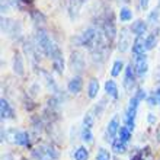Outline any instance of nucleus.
I'll list each match as a JSON object with an SVG mask.
<instances>
[{
  "instance_id": "29",
  "label": "nucleus",
  "mask_w": 160,
  "mask_h": 160,
  "mask_svg": "<svg viewBox=\"0 0 160 160\" xmlns=\"http://www.w3.org/2000/svg\"><path fill=\"white\" fill-rule=\"evenodd\" d=\"M135 98H137V99H138L140 102L141 101H144V99H147V93H146V90H144V89H141V88H138L137 89V92H135V95H134Z\"/></svg>"
},
{
  "instance_id": "7",
  "label": "nucleus",
  "mask_w": 160,
  "mask_h": 160,
  "mask_svg": "<svg viewBox=\"0 0 160 160\" xmlns=\"http://www.w3.org/2000/svg\"><path fill=\"white\" fill-rule=\"evenodd\" d=\"M0 115H2V119H13L15 118V111H13L10 103H9L4 98H2V101H0Z\"/></svg>"
},
{
  "instance_id": "15",
  "label": "nucleus",
  "mask_w": 160,
  "mask_h": 160,
  "mask_svg": "<svg viewBox=\"0 0 160 160\" xmlns=\"http://www.w3.org/2000/svg\"><path fill=\"white\" fill-rule=\"evenodd\" d=\"M99 80L98 79H90V82H89L88 84V96L90 98V99H95V98L98 96V93H99Z\"/></svg>"
},
{
  "instance_id": "28",
  "label": "nucleus",
  "mask_w": 160,
  "mask_h": 160,
  "mask_svg": "<svg viewBox=\"0 0 160 160\" xmlns=\"http://www.w3.org/2000/svg\"><path fill=\"white\" fill-rule=\"evenodd\" d=\"M31 16H32V19H34L37 23H41V22L45 21L44 15H42V13H39L38 10H32V12H31Z\"/></svg>"
},
{
  "instance_id": "24",
  "label": "nucleus",
  "mask_w": 160,
  "mask_h": 160,
  "mask_svg": "<svg viewBox=\"0 0 160 160\" xmlns=\"http://www.w3.org/2000/svg\"><path fill=\"white\" fill-rule=\"evenodd\" d=\"M44 77H45V80H47V86H48V89H50L52 93H57L58 92V88H57V84H55V82H54V79L48 74V73H45L44 72Z\"/></svg>"
},
{
  "instance_id": "10",
  "label": "nucleus",
  "mask_w": 160,
  "mask_h": 160,
  "mask_svg": "<svg viewBox=\"0 0 160 160\" xmlns=\"http://www.w3.org/2000/svg\"><path fill=\"white\" fill-rule=\"evenodd\" d=\"M131 51L134 55H138V54H144L146 51V42H144L143 37H135L132 45H131Z\"/></svg>"
},
{
  "instance_id": "1",
  "label": "nucleus",
  "mask_w": 160,
  "mask_h": 160,
  "mask_svg": "<svg viewBox=\"0 0 160 160\" xmlns=\"http://www.w3.org/2000/svg\"><path fill=\"white\" fill-rule=\"evenodd\" d=\"M35 41H37L35 44H37V47H38L39 50H41L47 57H51V54H52V51H54V48H55V44L51 41V38L48 37V34H47L45 31L44 29L37 31Z\"/></svg>"
},
{
  "instance_id": "23",
  "label": "nucleus",
  "mask_w": 160,
  "mask_h": 160,
  "mask_svg": "<svg viewBox=\"0 0 160 160\" xmlns=\"http://www.w3.org/2000/svg\"><path fill=\"white\" fill-rule=\"evenodd\" d=\"M131 19H132V12L128 8H121V10H119V21L130 22Z\"/></svg>"
},
{
  "instance_id": "26",
  "label": "nucleus",
  "mask_w": 160,
  "mask_h": 160,
  "mask_svg": "<svg viewBox=\"0 0 160 160\" xmlns=\"http://www.w3.org/2000/svg\"><path fill=\"white\" fill-rule=\"evenodd\" d=\"M96 160H111V153L106 150V148L101 147L98 150V154H96Z\"/></svg>"
},
{
  "instance_id": "22",
  "label": "nucleus",
  "mask_w": 160,
  "mask_h": 160,
  "mask_svg": "<svg viewBox=\"0 0 160 160\" xmlns=\"http://www.w3.org/2000/svg\"><path fill=\"white\" fill-rule=\"evenodd\" d=\"M89 159V150L86 147H79L74 152V160H88Z\"/></svg>"
},
{
  "instance_id": "9",
  "label": "nucleus",
  "mask_w": 160,
  "mask_h": 160,
  "mask_svg": "<svg viewBox=\"0 0 160 160\" xmlns=\"http://www.w3.org/2000/svg\"><path fill=\"white\" fill-rule=\"evenodd\" d=\"M130 35L128 34V31L124 29L121 32V35H119V42H118V50L121 51V52H125L128 48H130L131 45V41H130Z\"/></svg>"
},
{
  "instance_id": "17",
  "label": "nucleus",
  "mask_w": 160,
  "mask_h": 160,
  "mask_svg": "<svg viewBox=\"0 0 160 160\" xmlns=\"http://www.w3.org/2000/svg\"><path fill=\"white\" fill-rule=\"evenodd\" d=\"M122 70H125L124 61H122V60H115L114 64H112V68H111V76H112V77L119 76Z\"/></svg>"
},
{
  "instance_id": "18",
  "label": "nucleus",
  "mask_w": 160,
  "mask_h": 160,
  "mask_svg": "<svg viewBox=\"0 0 160 160\" xmlns=\"http://www.w3.org/2000/svg\"><path fill=\"white\" fill-rule=\"evenodd\" d=\"M118 138L121 140L122 143H128L131 140V130L128 128L127 125H122L119 127V131H118Z\"/></svg>"
},
{
  "instance_id": "14",
  "label": "nucleus",
  "mask_w": 160,
  "mask_h": 160,
  "mask_svg": "<svg viewBox=\"0 0 160 160\" xmlns=\"http://www.w3.org/2000/svg\"><path fill=\"white\" fill-rule=\"evenodd\" d=\"M131 32H132L135 37H144V34L147 32V23L144 21L134 22L132 26H131Z\"/></svg>"
},
{
  "instance_id": "19",
  "label": "nucleus",
  "mask_w": 160,
  "mask_h": 160,
  "mask_svg": "<svg viewBox=\"0 0 160 160\" xmlns=\"http://www.w3.org/2000/svg\"><path fill=\"white\" fill-rule=\"evenodd\" d=\"M144 42H146V51H152L154 47L157 45V34H150L144 38Z\"/></svg>"
},
{
  "instance_id": "3",
  "label": "nucleus",
  "mask_w": 160,
  "mask_h": 160,
  "mask_svg": "<svg viewBox=\"0 0 160 160\" xmlns=\"http://www.w3.org/2000/svg\"><path fill=\"white\" fill-rule=\"evenodd\" d=\"M134 67H135V73H137V77H138V79H143V77L147 74V70H148L147 55H146V54H138V55H135Z\"/></svg>"
},
{
  "instance_id": "8",
  "label": "nucleus",
  "mask_w": 160,
  "mask_h": 160,
  "mask_svg": "<svg viewBox=\"0 0 160 160\" xmlns=\"http://www.w3.org/2000/svg\"><path fill=\"white\" fill-rule=\"evenodd\" d=\"M82 88H83V79H82V76H74L67 84L68 92L72 93V95H77V93H80Z\"/></svg>"
},
{
  "instance_id": "20",
  "label": "nucleus",
  "mask_w": 160,
  "mask_h": 160,
  "mask_svg": "<svg viewBox=\"0 0 160 160\" xmlns=\"http://www.w3.org/2000/svg\"><path fill=\"white\" fill-rule=\"evenodd\" d=\"M80 138L83 140L84 143H93V132H92V128H88V127H83L82 131H80Z\"/></svg>"
},
{
  "instance_id": "31",
  "label": "nucleus",
  "mask_w": 160,
  "mask_h": 160,
  "mask_svg": "<svg viewBox=\"0 0 160 160\" xmlns=\"http://www.w3.org/2000/svg\"><path fill=\"white\" fill-rule=\"evenodd\" d=\"M140 6H141L143 10H146L148 8V0H140Z\"/></svg>"
},
{
  "instance_id": "2",
  "label": "nucleus",
  "mask_w": 160,
  "mask_h": 160,
  "mask_svg": "<svg viewBox=\"0 0 160 160\" xmlns=\"http://www.w3.org/2000/svg\"><path fill=\"white\" fill-rule=\"evenodd\" d=\"M138 105H140V101L135 96H132L130 99V102H128V106H127V111H125V125L128 127L131 131H134L135 117H137Z\"/></svg>"
},
{
  "instance_id": "25",
  "label": "nucleus",
  "mask_w": 160,
  "mask_h": 160,
  "mask_svg": "<svg viewBox=\"0 0 160 160\" xmlns=\"http://www.w3.org/2000/svg\"><path fill=\"white\" fill-rule=\"evenodd\" d=\"M93 122H95V114L92 111L86 112V115L83 117V127H88V128H92Z\"/></svg>"
},
{
  "instance_id": "6",
  "label": "nucleus",
  "mask_w": 160,
  "mask_h": 160,
  "mask_svg": "<svg viewBox=\"0 0 160 160\" xmlns=\"http://www.w3.org/2000/svg\"><path fill=\"white\" fill-rule=\"evenodd\" d=\"M119 119L118 117H114L108 122V127H106V141L109 143H114V138L115 135H118V131H119Z\"/></svg>"
},
{
  "instance_id": "16",
  "label": "nucleus",
  "mask_w": 160,
  "mask_h": 160,
  "mask_svg": "<svg viewBox=\"0 0 160 160\" xmlns=\"http://www.w3.org/2000/svg\"><path fill=\"white\" fill-rule=\"evenodd\" d=\"M72 66H73L74 70H77V72H80V70L83 68L84 60H83V57H82L79 52H73L72 54Z\"/></svg>"
},
{
  "instance_id": "27",
  "label": "nucleus",
  "mask_w": 160,
  "mask_h": 160,
  "mask_svg": "<svg viewBox=\"0 0 160 160\" xmlns=\"http://www.w3.org/2000/svg\"><path fill=\"white\" fill-rule=\"evenodd\" d=\"M44 147H45V152H47V154L50 156L51 160L58 159V152H57V150H55L52 146H44Z\"/></svg>"
},
{
  "instance_id": "11",
  "label": "nucleus",
  "mask_w": 160,
  "mask_h": 160,
  "mask_svg": "<svg viewBox=\"0 0 160 160\" xmlns=\"http://www.w3.org/2000/svg\"><path fill=\"white\" fill-rule=\"evenodd\" d=\"M15 143H16L18 146H22V147H31L29 134L25 132V131H16V135H15Z\"/></svg>"
},
{
  "instance_id": "32",
  "label": "nucleus",
  "mask_w": 160,
  "mask_h": 160,
  "mask_svg": "<svg viewBox=\"0 0 160 160\" xmlns=\"http://www.w3.org/2000/svg\"><path fill=\"white\" fill-rule=\"evenodd\" d=\"M147 121H148V124H153V122L156 121V117L153 114H148V117H147Z\"/></svg>"
},
{
  "instance_id": "12",
  "label": "nucleus",
  "mask_w": 160,
  "mask_h": 160,
  "mask_svg": "<svg viewBox=\"0 0 160 160\" xmlns=\"http://www.w3.org/2000/svg\"><path fill=\"white\" fill-rule=\"evenodd\" d=\"M13 72L16 73L18 76H23V73H25L23 58H22V55L19 52H16L15 57H13Z\"/></svg>"
},
{
  "instance_id": "13",
  "label": "nucleus",
  "mask_w": 160,
  "mask_h": 160,
  "mask_svg": "<svg viewBox=\"0 0 160 160\" xmlns=\"http://www.w3.org/2000/svg\"><path fill=\"white\" fill-rule=\"evenodd\" d=\"M105 92L108 96L114 98V99H118L119 98V93H118V86L115 83V80L109 79L105 82Z\"/></svg>"
},
{
  "instance_id": "21",
  "label": "nucleus",
  "mask_w": 160,
  "mask_h": 160,
  "mask_svg": "<svg viewBox=\"0 0 160 160\" xmlns=\"http://www.w3.org/2000/svg\"><path fill=\"white\" fill-rule=\"evenodd\" d=\"M112 150H114L117 154H122V153L127 152V143H122L121 140H114L112 143Z\"/></svg>"
},
{
  "instance_id": "30",
  "label": "nucleus",
  "mask_w": 160,
  "mask_h": 160,
  "mask_svg": "<svg viewBox=\"0 0 160 160\" xmlns=\"http://www.w3.org/2000/svg\"><path fill=\"white\" fill-rule=\"evenodd\" d=\"M147 102H148V105H150V106L159 105V102H157V99H156V96H154V95H152V96H148V98H147Z\"/></svg>"
},
{
  "instance_id": "5",
  "label": "nucleus",
  "mask_w": 160,
  "mask_h": 160,
  "mask_svg": "<svg viewBox=\"0 0 160 160\" xmlns=\"http://www.w3.org/2000/svg\"><path fill=\"white\" fill-rule=\"evenodd\" d=\"M135 80H137V73H135V67L132 64H128L125 67V76H124V88L128 90H132L135 86Z\"/></svg>"
},
{
  "instance_id": "4",
  "label": "nucleus",
  "mask_w": 160,
  "mask_h": 160,
  "mask_svg": "<svg viewBox=\"0 0 160 160\" xmlns=\"http://www.w3.org/2000/svg\"><path fill=\"white\" fill-rule=\"evenodd\" d=\"M51 63H52V68H54L55 73H58V74H63L64 72V58H63V52L60 50L58 47L55 45L54 51H52V54H51Z\"/></svg>"
}]
</instances>
